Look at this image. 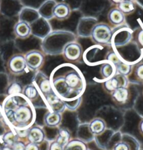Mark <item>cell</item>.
I'll use <instances>...</instances> for the list:
<instances>
[{
	"instance_id": "cell-25",
	"label": "cell",
	"mask_w": 143,
	"mask_h": 150,
	"mask_svg": "<svg viewBox=\"0 0 143 150\" xmlns=\"http://www.w3.org/2000/svg\"><path fill=\"white\" fill-rule=\"evenodd\" d=\"M23 90V87L19 82L13 81L8 86V88H7V94H8V96L22 94Z\"/></svg>"
},
{
	"instance_id": "cell-39",
	"label": "cell",
	"mask_w": 143,
	"mask_h": 150,
	"mask_svg": "<svg viewBox=\"0 0 143 150\" xmlns=\"http://www.w3.org/2000/svg\"><path fill=\"white\" fill-rule=\"evenodd\" d=\"M130 1H135V0H130Z\"/></svg>"
},
{
	"instance_id": "cell-14",
	"label": "cell",
	"mask_w": 143,
	"mask_h": 150,
	"mask_svg": "<svg viewBox=\"0 0 143 150\" xmlns=\"http://www.w3.org/2000/svg\"><path fill=\"white\" fill-rule=\"evenodd\" d=\"M27 138L30 142L39 144L44 142L45 139V133L42 128L37 126H33L29 128Z\"/></svg>"
},
{
	"instance_id": "cell-1",
	"label": "cell",
	"mask_w": 143,
	"mask_h": 150,
	"mask_svg": "<svg viewBox=\"0 0 143 150\" xmlns=\"http://www.w3.org/2000/svg\"><path fill=\"white\" fill-rule=\"evenodd\" d=\"M49 78L53 91L64 102L82 98L86 88L83 73L71 62L57 66L53 69Z\"/></svg>"
},
{
	"instance_id": "cell-5",
	"label": "cell",
	"mask_w": 143,
	"mask_h": 150,
	"mask_svg": "<svg viewBox=\"0 0 143 150\" xmlns=\"http://www.w3.org/2000/svg\"><path fill=\"white\" fill-rule=\"evenodd\" d=\"M23 94L33 103L35 108L49 109L45 98L34 83H32L23 87Z\"/></svg>"
},
{
	"instance_id": "cell-17",
	"label": "cell",
	"mask_w": 143,
	"mask_h": 150,
	"mask_svg": "<svg viewBox=\"0 0 143 150\" xmlns=\"http://www.w3.org/2000/svg\"><path fill=\"white\" fill-rule=\"evenodd\" d=\"M62 114L58 112H46L44 117V123L45 126L49 128L58 127L62 121Z\"/></svg>"
},
{
	"instance_id": "cell-19",
	"label": "cell",
	"mask_w": 143,
	"mask_h": 150,
	"mask_svg": "<svg viewBox=\"0 0 143 150\" xmlns=\"http://www.w3.org/2000/svg\"><path fill=\"white\" fill-rule=\"evenodd\" d=\"M100 73H101L102 78H103V80L101 81L103 82L112 78V76L117 74V69H116L115 65L112 64V62L105 60L101 65Z\"/></svg>"
},
{
	"instance_id": "cell-15",
	"label": "cell",
	"mask_w": 143,
	"mask_h": 150,
	"mask_svg": "<svg viewBox=\"0 0 143 150\" xmlns=\"http://www.w3.org/2000/svg\"><path fill=\"white\" fill-rule=\"evenodd\" d=\"M14 33L18 38L27 39L32 34V27L27 21H21L14 26Z\"/></svg>"
},
{
	"instance_id": "cell-28",
	"label": "cell",
	"mask_w": 143,
	"mask_h": 150,
	"mask_svg": "<svg viewBox=\"0 0 143 150\" xmlns=\"http://www.w3.org/2000/svg\"><path fill=\"white\" fill-rule=\"evenodd\" d=\"M134 73H135V76L139 80L143 81V63L140 64V65L136 66L135 71H134Z\"/></svg>"
},
{
	"instance_id": "cell-27",
	"label": "cell",
	"mask_w": 143,
	"mask_h": 150,
	"mask_svg": "<svg viewBox=\"0 0 143 150\" xmlns=\"http://www.w3.org/2000/svg\"><path fill=\"white\" fill-rule=\"evenodd\" d=\"M82 98H79L77 100H75L73 101H69V102H64L65 105V108L67 110H70V111H74V110H77L79 107L80 106L81 103Z\"/></svg>"
},
{
	"instance_id": "cell-12",
	"label": "cell",
	"mask_w": 143,
	"mask_h": 150,
	"mask_svg": "<svg viewBox=\"0 0 143 150\" xmlns=\"http://www.w3.org/2000/svg\"><path fill=\"white\" fill-rule=\"evenodd\" d=\"M51 13L55 19L58 21H65L70 16L71 8L66 3H58L53 6Z\"/></svg>"
},
{
	"instance_id": "cell-20",
	"label": "cell",
	"mask_w": 143,
	"mask_h": 150,
	"mask_svg": "<svg viewBox=\"0 0 143 150\" xmlns=\"http://www.w3.org/2000/svg\"><path fill=\"white\" fill-rule=\"evenodd\" d=\"M117 8L126 15H130L135 11V5L133 1L130 0H123L118 4Z\"/></svg>"
},
{
	"instance_id": "cell-18",
	"label": "cell",
	"mask_w": 143,
	"mask_h": 150,
	"mask_svg": "<svg viewBox=\"0 0 143 150\" xmlns=\"http://www.w3.org/2000/svg\"><path fill=\"white\" fill-rule=\"evenodd\" d=\"M112 100L117 105H124L129 98V91L128 88H119L111 93Z\"/></svg>"
},
{
	"instance_id": "cell-26",
	"label": "cell",
	"mask_w": 143,
	"mask_h": 150,
	"mask_svg": "<svg viewBox=\"0 0 143 150\" xmlns=\"http://www.w3.org/2000/svg\"><path fill=\"white\" fill-rule=\"evenodd\" d=\"M105 60L112 62V63L114 64V65H116L117 64L119 63V62L121 61L120 57L119 56V55H118L114 50L109 51V52L107 53L106 57H105Z\"/></svg>"
},
{
	"instance_id": "cell-23",
	"label": "cell",
	"mask_w": 143,
	"mask_h": 150,
	"mask_svg": "<svg viewBox=\"0 0 143 150\" xmlns=\"http://www.w3.org/2000/svg\"><path fill=\"white\" fill-rule=\"evenodd\" d=\"M18 136L14 130L13 131H9L6 132V133L4 134L2 136V141L4 144L6 146H8V147H11L16 141H18Z\"/></svg>"
},
{
	"instance_id": "cell-4",
	"label": "cell",
	"mask_w": 143,
	"mask_h": 150,
	"mask_svg": "<svg viewBox=\"0 0 143 150\" xmlns=\"http://www.w3.org/2000/svg\"><path fill=\"white\" fill-rule=\"evenodd\" d=\"M133 30L125 25L117 27L113 30L111 46L114 49H117L118 48L127 45L133 38Z\"/></svg>"
},
{
	"instance_id": "cell-30",
	"label": "cell",
	"mask_w": 143,
	"mask_h": 150,
	"mask_svg": "<svg viewBox=\"0 0 143 150\" xmlns=\"http://www.w3.org/2000/svg\"><path fill=\"white\" fill-rule=\"evenodd\" d=\"M49 150H64V147L55 140L50 144Z\"/></svg>"
},
{
	"instance_id": "cell-24",
	"label": "cell",
	"mask_w": 143,
	"mask_h": 150,
	"mask_svg": "<svg viewBox=\"0 0 143 150\" xmlns=\"http://www.w3.org/2000/svg\"><path fill=\"white\" fill-rule=\"evenodd\" d=\"M64 150H87L86 144L79 140H69L67 145L64 147Z\"/></svg>"
},
{
	"instance_id": "cell-34",
	"label": "cell",
	"mask_w": 143,
	"mask_h": 150,
	"mask_svg": "<svg viewBox=\"0 0 143 150\" xmlns=\"http://www.w3.org/2000/svg\"><path fill=\"white\" fill-rule=\"evenodd\" d=\"M25 150H39V147L38 144L29 142L27 145H25Z\"/></svg>"
},
{
	"instance_id": "cell-33",
	"label": "cell",
	"mask_w": 143,
	"mask_h": 150,
	"mask_svg": "<svg viewBox=\"0 0 143 150\" xmlns=\"http://www.w3.org/2000/svg\"><path fill=\"white\" fill-rule=\"evenodd\" d=\"M114 150H128V147L124 142H119L114 146Z\"/></svg>"
},
{
	"instance_id": "cell-9",
	"label": "cell",
	"mask_w": 143,
	"mask_h": 150,
	"mask_svg": "<svg viewBox=\"0 0 143 150\" xmlns=\"http://www.w3.org/2000/svg\"><path fill=\"white\" fill-rule=\"evenodd\" d=\"M8 67L10 72L16 75H21L25 73L28 69L25 55L15 54L9 59Z\"/></svg>"
},
{
	"instance_id": "cell-35",
	"label": "cell",
	"mask_w": 143,
	"mask_h": 150,
	"mask_svg": "<svg viewBox=\"0 0 143 150\" xmlns=\"http://www.w3.org/2000/svg\"><path fill=\"white\" fill-rule=\"evenodd\" d=\"M110 1H111L112 3L114 4H119V3L121 2V1H122L123 0H110Z\"/></svg>"
},
{
	"instance_id": "cell-36",
	"label": "cell",
	"mask_w": 143,
	"mask_h": 150,
	"mask_svg": "<svg viewBox=\"0 0 143 150\" xmlns=\"http://www.w3.org/2000/svg\"><path fill=\"white\" fill-rule=\"evenodd\" d=\"M1 150H12V149L11 147H8V146H4V147L1 149Z\"/></svg>"
},
{
	"instance_id": "cell-29",
	"label": "cell",
	"mask_w": 143,
	"mask_h": 150,
	"mask_svg": "<svg viewBox=\"0 0 143 150\" xmlns=\"http://www.w3.org/2000/svg\"><path fill=\"white\" fill-rule=\"evenodd\" d=\"M12 150H25V144L21 141H16L13 145L11 146Z\"/></svg>"
},
{
	"instance_id": "cell-16",
	"label": "cell",
	"mask_w": 143,
	"mask_h": 150,
	"mask_svg": "<svg viewBox=\"0 0 143 150\" xmlns=\"http://www.w3.org/2000/svg\"><path fill=\"white\" fill-rule=\"evenodd\" d=\"M88 129L92 135H100L105 131L106 123L101 118H94L88 124Z\"/></svg>"
},
{
	"instance_id": "cell-32",
	"label": "cell",
	"mask_w": 143,
	"mask_h": 150,
	"mask_svg": "<svg viewBox=\"0 0 143 150\" xmlns=\"http://www.w3.org/2000/svg\"><path fill=\"white\" fill-rule=\"evenodd\" d=\"M16 133L18 137H21V138H24V137H27L28 134V131H29V128L28 129L25 130H14Z\"/></svg>"
},
{
	"instance_id": "cell-31",
	"label": "cell",
	"mask_w": 143,
	"mask_h": 150,
	"mask_svg": "<svg viewBox=\"0 0 143 150\" xmlns=\"http://www.w3.org/2000/svg\"><path fill=\"white\" fill-rule=\"evenodd\" d=\"M136 39L137 43L143 47V26L141 28V29L137 32L136 35Z\"/></svg>"
},
{
	"instance_id": "cell-40",
	"label": "cell",
	"mask_w": 143,
	"mask_h": 150,
	"mask_svg": "<svg viewBox=\"0 0 143 150\" xmlns=\"http://www.w3.org/2000/svg\"><path fill=\"white\" fill-rule=\"evenodd\" d=\"M87 150H89V149H87Z\"/></svg>"
},
{
	"instance_id": "cell-21",
	"label": "cell",
	"mask_w": 143,
	"mask_h": 150,
	"mask_svg": "<svg viewBox=\"0 0 143 150\" xmlns=\"http://www.w3.org/2000/svg\"><path fill=\"white\" fill-rule=\"evenodd\" d=\"M69 139H70V132L69 131V130L65 128H59L58 136L55 140L61 144L62 147H65L69 142Z\"/></svg>"
},
{
	"instance_id": "cell-13",
	"label": "cell",
	"mask_w": 143,
	"mask_h": 150,
	"mask_svg": "<svg viewBox=\"0 0 143 150\" xmlns=\"http://www.w3.org/2000/svg\"><path fill=\"white\" fill-rule=\"evenodd\" d=\"M107 20L111 25L115 27V28L123 25L126 22L125 15L117 7L110 10L107 14Z\"/></svg>"
},
{
	"instance_id": "cell-8",
	"label": "cell",
	"mask_w": 143,
	"mask_h": 150,
	"mask_svg": "<svg viewBox=\"0 0 143 150\" xmlns=\"http://www.w3.org/2000/svg\"><path fill=\"white\" fill-rule=\"evenodd\" d=\"M128 77L120 74H116L112 78L103 81V87L104 90L110 94L117 88H126L128 87Z\"/></svg>"
},
{
	"instance_id": "cell-7",
	"label": "cell",
	"mask_w": 143,
	"mask_h": 150,
	"mask_svg": "<svg viewBox=\"0 0 143 150\" xmlns=\"http://www.w3.org/2000/svg\"><path fill=\"white\" fill-rule=\"evenodd\" d=\"M28 68L32 71H37L42 67L45 60L44 53L38 50H32L25 54Z\"/></svg>"
},
{
	"instance_id": "cell-10",
	"label": "cell",
	"mask_w": 143,
	"mask_h": 150,
	"mask_svg": "<svg viewBox=\"0 0 143 150\" xmlns=\"http://www.w3.org/2000/svg\"><path fill=\"white\" fill-rule=\"evenodd\" d=\"M33 83L36 86V87L40 91L44 96L53 92L50 78L42 72L38 71L37 72L33 79Z\"/></svg>"
},
{
	"instance_id": "cell-22",
	"label": "cell",
	"mask_w": 143,
	"mask_h": 150,
	"mask_svg": "<svg viewBox=\"0 0 143 150\" xmlns=\"http://www.w3.org/2000/svg\"><path fill=\"white\" fill-rule=\"evenodd\" d=\"M115 67L117 69V74H120L127 76L131 72L132 64L130 62L121 60L115 65Z\"/></svg>"
},
{
	"instance_id": "cell-11",
	"label": "cell",
	"mask_w": 143,
	"mask_h": 150,
	"mask_svg": "<svg viewBox=\"0 0 143 150\" xmlns=\"http://www.w3.org/2000/svg\"><path fill=\"white\" fill-rule=\"evenodd\" d=\"M44 98L50 112H58L62 114L65 111L66 108L64 101L60 99L53 91L46 95Z\"/></svg>"
},
{
	"instance_id": "cell-2",
	"label": "cell",
	"mask_w": 143,
	"mask_h": 150,
	"mask_svg": "<svg viewBox=\"0 0 143 150\" xmlns=\"http://www.w3.org/2000/svg\"><path fill=\"white\" fill-rule=\"evenodd\" d=\"M2 108L14 130L28 129L37 119L36 108L23 93L8 96L4 101Z\"/></svg>"
},
{
	"instance_id": "cell-37",
	"label": "cell",
	"mask_w": 143,
	"mask_h": 150,
	"mask_svg": "<svg viewBox=\"0 0 143 150\" xmlns=\"http://www.w3.org/2000/svg\"><path fill=\"white\" fill-rule=\"evenodd\" d=\"M140 131L142 132V133H143V121H142V122H141V123H140Z\"/></svg>"
},
{
	"instance_id": "cell-38",
	"label": "cell",
	"mask_w": 143,
	"mask_h": 150,
	"mask_svg": "<svg viewBox=\"0 0 143 150\" xmlns=\"http://www.w3.org/2000/svg\"><path fill=\"white\" fill-rule=\"evenodd\" d=\"M1 119H2V116H1V113H0V122H1Z\"/></svg>"
},
{
	"instance_id": "cell-6",
	"label": "cell",
	"mask_w": 143,
	"mask_h": 150,
	"mask_svg": "<svg viewBox=\"0 0 143 150\" xmlns=\"http://www.w3.org/2000/svg\"><path fill=\"white\" fill-rule=\"evenodd\" d=\"M62 53L67 61L77 62L83 57V48L79 43L73 41L66 44Z\"/></svg>"
},
{
	"instance_id": "cell-3",
	"label": "cell",
	"mask_w": 143,
	"mask_h": 150,
	"mask_svg": "<svg viewBox=\"0 0 143 150\" xmlns=\"http://www.w3.org/2000/svg\"><path fill=\"white\" fill-rule=\"evenodd\" d=\"M112 35L113 29L105 23H96L90 32L91 40L98 45H111Z\"/></svg>"
}]
</instances>
